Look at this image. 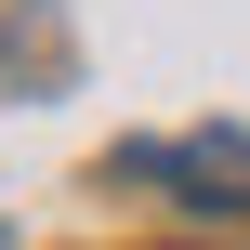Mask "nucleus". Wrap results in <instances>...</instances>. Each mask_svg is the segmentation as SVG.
Masks as SVG:
<instances>
[{"label": "nucleus", "instance_id": "nucleus-1", "mask_svg": "<svg viewBox=\"0 0 250 250\" xmlns=\"http://www.w3.org/2000/svg\"><path fill=\"white\" fill-rule=\"evenodd\" d=\"M171 171H185L211 211H237V198H250V145H237V132H198V145H171Z\"/></svg>", "mask_w": 250, "mask_h": 250}]
</instances>
